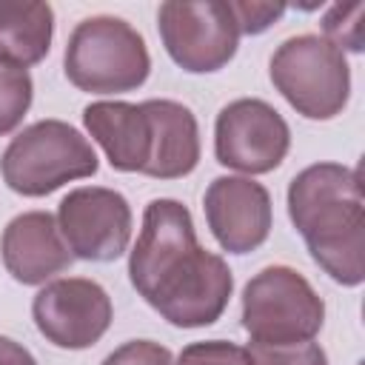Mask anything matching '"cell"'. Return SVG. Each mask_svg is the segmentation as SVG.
<instances>
[{"label":"cell","mask_w":365,"mask_h":365,"mask_svg":"<svg viewBox=\"0 0 365 365\" xmlns=\"http://www.w3.org/2000/svg\"><path fill=\"white\" fill-rule=\"evenodd\" d=\"M128 279L174 328L214 325L234 291L228 262L200 245L191 211L171 197L145 205L140 237L128 254Z\"/></svg>","instance_id":"obj_1"},{"label":"cell","mask_w":365,"mask_h":365,"mask_svg":"<svg viewBox=\"0 0 365 365\" xmlns=\"http://www.w3.org/2000/svg\"><path fill=\"white\" fill-rule=\"evenodd\" d=\"M288 217L311 259L339 285L365 279V202L359 171L342 163H314L288 182Z\"/></svg>","instance_id":"obj_2"},{"label":"cell","mask_w":365,"mask_h":365,"mask_svg":"<svg viewBox=\"0 0 365 365\" xmlns=\"http://www.w3.org/2000/svg\"><path fill=\"white\" fill-rule=\"evenodd\" d=\"M66 77L88 94H125L151 74V54L143 34L123 17L94 14L74 26L63 54Z\"/></svg>","instance_id":"obj_3"},{"label":"cell","mask_w":365,"mask_h":365,"mask_svg":"<svg viewBox=\"0 0 365 365\" xmlns=\"http://www.w3.org/2000/svg\"><path fill=\"white\" fill-rule=\"evenodd\" d=\"M97 151L66 120H37L26 125L0 157L3 182L23 197H46L71 180L94 177Z\"/></svg>","instance_id":"obj_4"},{"label":"cell","mask_w":365,"mask_h":365,"mask_svg":"<svg viewBox=\"0 0 365 365\" xmlns=\"http://www.w3.org/2000/svg\"><path fill=\"white\" fill-rule=\"evenodd\" d=\"M268 74L285 103L305 120H331L348 106V57L322 34H297L282 40L271 54Z\"/></svg>","instance_id":"obj_5"},{"label":"cell","mask_w":365,"mask_h":365,"mask_svg":"<svg viewBox=\"0 0 365 365\" xmlns=\"http://www.w3.org/2000/svg\"><path fill=\"white\" fill-rule=\"evenodd\" d=\"M325 302L291 265H268L242 288V328L257 345L308 342L322 331Z\"/></svg>","instance_id":"obj_6"},{"label":"cell","mask_w":365,"mask_h":365,"mask_svg":"<svg viewBox=\"0 0 365 365\" xmlns=\"http://www.w3.org/2000/svg\"><path fill=\"white\" fill-rule=\"evenodd\" d=\"M157 31L168 57L188 74L220 71L234 60L240 46V29L228 0L160 3Z\"/></svg>","instance_id":"obj_7"},{"label":"cell","mask_w":365,"mask_h":365,"mask_svg":"<svg viewBox=\"0 0 365 365\" xmlns=\"http://www.w3.org/2000/svg\"><path fill=\"white\" fill-rule=\"evenodd\" d=\"M291 148L285 117L259 97H240L220 108L214 123V157L248 177L274 171Z\"/></svg>","instance_id":"obj_8"},{"label":"cell","mask_w":365,"mask_h":365,"mask_svg":"<svg viewBox=\"0 0 365 365\" xmlns=\"http://www.w3.org/2000/svg\"><path fill=\"white\" fill-rule=\"evenodd\" d=\"M134 214L128 200L106 185L71 188L57 205V228L71 257L114 262L128 251Z\"/></svg>","instance_id":"obj_9"},{"label":"cell","mask_w":365,"mask_h":365,"mask_svg":"<svg viewBox=\"0 0 365 365\" xmlns=\"http://www.w3.org/2000/svg\"><path fill=\"white\" fill-rule=\"evenodd\" d=\"M31 317L46 342L63 351H83L106 336L114 319V305L100 282L60 277L34 294Z\"/></svg>","instance_id":"obj_10"},{"label":"cell","mask_w":365,"mask_h":365,"mask_svg":"<svg viewBox=\"0 0 365 365\" xmlns=\"http://www.w3.org/2000/svg\"><path fill=\"white\" fill-rule=\"evenodd\" d=\"M202 211L214 240L228 254L257 251L274 225L271 194L251 177H214L205 188Z\"/></svg>","instance_id":"obj_11"},{"label":"cell","mask_w":365,"mask_h":365,"mask_svg":"<svg viewBox=\"0 0 365 365\" xmlns=\"http://www.w3.org/2000/svg\"><path fill=\"white\" fill-rule=\"evenodd\" d=\"M0 259L23 285H46L71 265V251L48 211H23L3 228Z\"/></svg>","instance_id":"obj_12"},{"label":"cell","mask_w":365,"mask_h":365,"mask_svg":"<svg viewBox=\"0 0 365 365\" xmlns=\"http://www.w3.org/2000/svg\"><path fill=\"white\" fill-rule=\"evenodd\" d=\"M83 125L106 151L114 171L145 174L154 148V128L145 103L97 100L83 108Z\"/></svg>","instance_id":"obj_13"},{"label":"cell","mask_w":365,"mask_h":365,"mask_svg":"<svg viewBox=\"0 0 365 365\" xmlns=\"http://www.w3.org/2000/svg\"><path fill=\"white\" fill-rule=\"evenodd\" d=\"M154 128V148L145 165V177L180 180L200 163V125L188 106L177 100H143Z\"/></svg>","instance_id":"obj_14"},{"label":"cell","mask_w":365,"mask_h":365,"mask_svg":"<svg viewBox=\"0 0 365 365\" xmlns=\"http://www.w3.org/2000/svg\"><path fill=\"white\" fill-rule=\"evenodd\" d=\"M54 37V9L37 0H0V60L20 68L46 60Z\"/></svg>","instance_id":"obj_15"},{"label":"cell","mask_w":365,"mask_h":365,"mask_svg":"<svg viewBox=\"0 0 365 365\" xmlns=\"http://www.w3.org/2000/svg\"><path fill=\"white\" fill-rule=\"evenodd\" d=\"M34 100V83L29 68L0 60V137L11 134Z\"/></svg>","instance_id":"obj_16"},{"label":"cell","mask_w":365,"mask_h":365,"mask_svg":"<svg viewBox=\"0 0 365 365\" xmlns=\"http://www.w3.org/2000/svg\"><path fill=\"white\" fill-rule=\"evenodd\" d=\"M362 11L365 3H334L322 17V37L339 51H362Z\"/></svg>","instance_id":"obj_17"},{"label":"cell","mask_w":365,"mask_h":365,"mask_svg":"<svg viewBox=\"0 0 365 365\" xmlns=\"http://www.w3.org/2000/svg\"><path fill=\"white\" fill-rule=\"evenodd\" d=\"M174 365H254L251 351L228 339H202L180 351Z\"/></svg>","instance_id":"obj_18"},{"label":"cell","mask_w":365,"mask_h":365,"mask_svg":"<svg viewBox=\"0 0 365 365\" xmlns=\"http://www.w3.org/2000/svg\"><path fill=\"white\" fill-rule=\"evenodd\" d=\"M254 365H328V354L319 342H294V345H257L251 342Z\"/></svg>","instance_id":"obj_19"},{"label":"cell","mask_w":365,"mask_h":365,"mask_svg":"<svg viewBox=\"0 0 365 365\" xmlns=\"http://www.w3.org/2000/svg\"><path fill=\"white\" fill-rule=\"evenodd\" d=\"M231 6V14L237 20V29H240V37L242 34H262L268 31L282 14H285V3H248V0H228Z\"/></svg>","instance_id":"obj_20"},{"label":"cell","mask_w":365,"mask_h":365,"mask_svg":"<svg viewBox=\"0 0 365 365\" xmlns=\"http://www.w3.org/2000/svg\"><path fill=\"white\" fill-rule=\"evenodd\" d=\"M100 365H174V354L154 339H128Z\"/></svg>","instance_id":"obj_21"},{"label":"cell","mask_w":365,"mask_h":365,"mask_svg":"<svg viewBox=\"0 0 365 365\" xmlns=\"http://www.w3.org/2000/svg\"><path fill=\"white\" fill-rule=\"evenodd\" d=\"M0 365H37L31 351L11 336H0Z\"/></svg>","instance_id":"obj_22"}]
</instances>
